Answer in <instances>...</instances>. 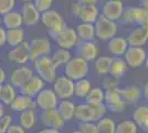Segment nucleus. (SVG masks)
I'll list each match as a JSON object with an SVG mask.
<instances>
[{
  "mask_svg": "<svg viewBox=\"0 0 148 133\" xmlns=\"http://www.w3.org/2000/svg\"><path fill=\"white\" fill-rule=\"evenodd\" d=\"M37 133H60V130L51 129V127H43V129L39 130Z\"/></svg>",
  "mask_w": 148,
  "mask_h": 133,
  "instance_id": "51",
  "label": "nucleus"
},
{
  "mask_svg": "<svg viewBox=\"0 0 148 133\" xmlns=\"http://www.w3.org/2000/svg\"><path fill=\"white\" fill-rule=\"evenodd\" d=\"M25 30L23 28H17V29H9L6 32V40L9 47H16L18 44L25 41Z\"/></svg>",
  "mask_w": 148,
  "mask_h": 133,
  "instance_id": "29",
  "label": "nucleus"
},
{
  "mask_svg": "<svg viewBox=\"0 0 148 133\" xmlns=\"http://www.w3.org/2000/svg\"><path fill=\"white\" fill-rule=\"evenodd\" d=\"M99 14L101 12L99 6H82L80 16L77 19H80L81 22L94 23L99 17Z\"/></svg>",
  "mask_w": 148,
  "mask_h": 133,
  "instance_id": "31",
  "label": "nucleus"
},
{
  "mask_svg": "<svg viewBox=\"0 0 148 133\" xmlns=\"http://www.w3.org/2000/svg\"><path fill=\"white\" fill-rule=\"evenodd\" d=\"M113 61V57L110 54H102L99 56L93 62H94V69L99 76H107L110 73L111 64Z\"/></svg>",
  "mask_w": 148,
  "mask_h": 133,
  "instance_id": "28",
  "label": "nucleus"
},
{
  "mask_svg": "<svg viewBox=\"0 0 148 133\" xmlns=\"http://www.w3.org/2000/svg\"><path fill=\"white\" fill-rule=\"evenodd\" d=\"M95 28V38L99 39L102 41H108L113 37L117 36L118 23L115 21L105 18L99 14V17L94 22Z\"/></svg>",
  "mask_w": 148,
  "mask_h": 133,
  "instance_id": "4",
  "label": "nucleus"
},
{
  "mask_svg": "<svg viewBox=\"0 0 148 133\" xmlns=\"http://www.w3.org/2000/svg\"><path fill=\"white\" fill-rule=\"evenodd\" d=\"M11 125H12V116L10 114H5L0 119V129H1V132L6 133V131Z\"/></svg>",
  "mask_w": 148,
  "mask_h": 133,
  "instance_id": "43",
  "label": "nucleus"
},
{
  "mask_svg": "<svg viewBox=\"0 0 148 133\" xmlns=\"http://www.w3.org/2000/svg\"><path fill=\"white\" fill-rule=\"evenodd\" d=\"M142 95L145 99L148 98V83L147 82L144 84V87H143V89H142Z\"/></svg>",
  "mask_w": 148,
  "mask_h": 133,
  "instance_id": "52",
  "label": "nucleus"
},
{
  "mask_svg": "<svg viewBox=\"0 0 148 133\" xmlns=\"http://www.w3.org/2000/svg\"><path fill=\"white\" fill-rule=\"evenodd\" d=\"M96 125L99 133H115L116 123L110 116H103L96 121Z\"/></svg>",
  "mask_w": 148,
  "mask_h": 133,
  "instance_id": "36",
  "label": "nucleus"
},
{
  "mask_svg": "<svg viewBox=\"0 0 148 133\" xmlns=\"http://www.w3.org/2000/svg\"><path fill=\"white\" fill-rule=\"evenodd\" d=\"M0 133H2V132H1V129H0Z\"/></svg>",
  "mask_w": 148,
  "mask_h": 133,
  "instance_id": "60",
  "label": "nucleus"
},
{
  "mask_svg": "<svg viewBox=\"0 0 148 133\" xmlns=\"http://www.w3.org/2000/svg\"><path fill=\"white\" fill-rule=\"evenodd\" d=\"M79 131L81 133H99L97 125L95 122H85L81 123L79 127Z\"/></svg>",
  "mask_w": 148,
  "mask_h": 133,
  "instance_id": "42",
  "label": "nucleus"
},
{
  "mask_svg": "<svg viewBox=\"0 0 148 133\" xmlns=\"http://www.w3.org/2000/svg\"><path fill=\"white\" fill-rule=\"evenodd\" d=\"M44 85H45V82L37 74H33L22 87L19 88V92L20 94L27 95V96L34 99L38 93L42 89H44Z\"/></svg>",
  "mask_w": 148,
  "mask_h": 133,
  "instance_id": "16",
  "label": "nucleus"
},
{
  "mask_svg": "<svg viewBox=\"0 0 148 133\" xmlns=\"http://www.w3.org/2000/svg\"><path fill=\"white\" fill-rule=\"evenodd\" d=\"M9 107L11 108L12 111H16V112H22V111L29 110V109L37 108L34 100L30 96H27V95L23 94L17 95Z\"/></svg>",
  "mask_w": 148,
  "mask_h": 133,
  "instance_id": "23",
  "label": "nucleus"
},
{
  "mask_svg": "<svg viewBox=\"0 0 148 133\" xmlns=\"http://www.w3.org/2000/svg\"><path fill=\"white\" fill-rule=\"evenodd\" d=\"M20 13L22 17L23 25L27 27H33L40 22L41 12L37 9V7L33 5V2H25L22 3L20 8Z\"/></svg>",
  "mask_w": 148,
  "mask_h": 133,
  "instance_id": "15",
  "label": "nucleus"
},
{
  "mask_svg": "<svg viewBox=\"0 0 148 133\" xmlns=\"http://www.w3.org/2000/svg\"><path fill=\"white\" fill-rule=\"evenodd\" d=\"M1 25L6 30L22 28L23 21H22V17H21L20 11L14 9L12 11L1 16Z\"/></svg>",
  "mask_w": 148,
  "mask_h": 133,
  "instance_id": "21",
  "label": "nucleus"
},
{
  "mask_svg": "<svg viewBox=\"0 0 148 133\" xmlns=\"http://www.w3.org/2000/svg\"><path fill=\"white\" fill-rule=\"evenodd\" d=\"M121 94L126 104H135L142 99V88L135 84H130L121 89Z\"/></svg>",
  "mask_w": 148,
  "mask_h": 133,
  "instance_id": "22",
  "label": "nucleus"
},
{
  "mask_svg": "<svg viewBox=\"0 0 148 133\" xmlns=\"http://www.w3.org/2000/svg\"><path fill=\"white\" fill-rule=\"evenodd\" d=\"M138 127L133 120H123L116 124L115 133H137Z\"/></svg>",
  "mask_w": 148,
  "mask_h": 133,
  "instance_id": "38",
  "label": "nucleus"
},
{
  "mask_svg": "<svg viewBox=\"0 0 148 133\" xmlns=\"http://www.w3.org/2000/svg\"><path fill=\"white\" fill-rule=\"evenodd\" d=\"M40 120L44 127H51L60 130L64 127L65 121L63 120L60 113L56 109H49V110H42L40 113Z\"/></svg>",
  "mask_w": 148,
  "mask_h": 133,
  "instance_id": "13",
  "label": "nucleus"
},
{
  "mask_svg": "<svg viewBox=\"0 0 148 133\" xmlns=\"http://www.w3.org/2000/svg\"><path fill=\"white\" fill-rule=\"evenodd\" d=\"M93 109H94V113H95V118H96V121H99L101 118L103 116H106V113H107V108L105 105V103H101V104H97V105H92Z\"/></svg>",
  "mask_w": 148,
  "mask_h": 133,
  "instance_id": "44",
  "label": "nucleus"
},
{
  "mask_svg": "<svg viewBox=\"0 0 148 133\" xmlns=\"http://www.w3.org/2000/svg\"><path fill=\"white\" fill-rule=\"evenodd\" d=\"M0 25H1V16H0Z\"/></svg>",
  "mask_w": 148,
  "mask_h": 133,
  "instance_id": "59",
  "label": "nucleus"
},
{
  "mask_svg": "<svg viewBox=\"0 0 148 133\" xmlns=\"http://www.w3.org/2000/svg\"><path fill=\"white\" fill-rule=\"evenodd\" d=\"M52 83V90L59 100H70L74 95V81L66 76H58Z\"/></svg>",
  "mask_w": 148,
  "mask_h": 133,
  "instance_id": "5",
  "label": "nucleus"
},
{
  "mask_svg": "<svg viewBox=\"0 0 148 133\" xmlns=\"http://www.w3.org/2000/svg\"><path fill=\"white\" fill-rule=\"evenodd\" d=\"M6 32H7L6 29H5L2 25H0V48L3 47V45H6V43H7Z\"/></svg>",
  "mask_w": 148,
  "mask_h": 133,
  "instance_id": "48",
  "label": "nucleus"
},
{
  "mask_svg": "<svg viewBox=\"0 0 148 133\" xmlns=\"http://www.w3.org/2000/svg\"><path fill=\"white\" fill-rule=\"evenodd\" d=\"M1 90H2V84H0V93H1Z\"/></svg>",
  "mask_w": 148,
  "mask_h": 133,
  "instance_id": "57",
  "label": "nucleus"
},
{
  "mask_svg": "<svg viewBox=\"0 0 148 133\" xmlns=\"http://www.w3.org/2000/svg\"><path fill=\"white\" fill-rule=\"evenodd\" d=\"M139 7H142L144 9H147L148 8V0H140V5Z\"/></svg>",
  "mask_w": 148,
  "mask_h": 133,
  "instance_id": "54",
  "label": "nucleus"
},
{
  "mask_svg": "<svg viewBox=\"0 0 148 133\" xmlns=\"http://www.w3.org/2000/svg\"><path fill=\"white\" fill-rule=\"evenodd\" d=\"M18 0H0V16L10 12L16 9Z\"/></svg>",
  "mask_w": 148,
  "mask_h": 133,
  "instance_id": "39",
  "label": "nucleus"
},
{
  "mask_svg": "<svg viewBox=\"0 0 148 133\" xmlns=\"http://www.w3.org/2000/svg\"><path fill=\"white\" fill-rule=\"evenodd\" d=\"M118 84H119V80L115 79L111 76L110 74L107 76H104L103 80H102V87H103V90L106 91V90H111V89H116L118 88Z\"/></svg>",
  "mask_w": 148,
  "mask_h": 133,
  "instance_id": "40",
  "label": "nucleus"
},
{
  "mask_svg": "<svg viewBox=\"0 0 148 133\" xmlns=\"http://www.w3.org/2000/svg\"><path fill=\"white\" fill-rule=\"evenodd\" d=\"M124 10H125V3L123 0H104L99 12H102L101 16L117 22L122 18Z\"/></svg>",
  "mask_w": 148,
  "mask_h": 133,
  "instance_id": "8",
  "label": "nucleus"
},
{
  "mask_svg": "<svg viewBox=\"0 0 148 133\" xmlns=\"http://www.w3.org/2000/svg\"><path fill=\"white\" fill-rule=\"evenodd\" d=\"M6 133H25V130L22 129L19 124H12L7 130Z\"/></svg>",
  "mask_w": 148,
  "mask_h": 133,
  "instance_id": "47",
  "label": "nucleus"
},
{
  "mask_svg": "<svg viewBox=\"0 0 148 133\" xmlns=\"http://www.w3.org/2000/svg\"><path fill=\"white\" fill-rule=\"evenodd\" d=\"M7 81V72L3 68L0 67V84H3Z\"/></svg>",
  "mask_w": 148,
  "mask_h": 133,
  "instance_id": "50",
  "label": "nucleus"
},
{
  "mask_svg": "<svg viewBox=\"0 0 148 133\" xmlns=\"http://www.w3.org/2000/svg\"><path fill=\"white\" fill-rule=\"evenodd\" d=\"M148 25V9L136 6L135 9V27H145Z\"/></svg>",
  "mask_w": 148,
  "mask_h": 133,
  "instance_id": "37",
  "label": "nucleus"
},
{
  "mask_svg": "<svg viewBox=\"0 0 148 133\" xmlns=\"http://www.w3.org/2000/svg\"><path fill=\"white\" fill-rule=\"evenodd\" d=\"M5 115V104L0 101V119Z\"/></svg>",
  "mask_w": 148,
  "mask_h": 133,
  "instance_id": "53",
  "label": "nucleus"
},
{
  "mask_svg": "<svg viewBox=\"0 0 148 133\" xmlns=\"http://www.w3.org/2000/svg\"><path fill=\"white\" fill-rule=\"evenodd\" d=\"M83 6H97L99 0H75Z\"/></svg>",
  "mask_w": 148,
  "mask_h": 133,
  "instance_id": "49",
  "label": "nucleus"
},
{
  "mask_svg": "<svg viewBox=\"0 0 148 133\" xmlns=\"http://www.w3.org/2000/svg\"><path fill=\"white\" fill-rule=\"evenodd\" d=\"M66 28V23L64 22V23H62V25H60L59 27H56V28H54V29H51V30H48V33H49V38L51 39V40H53V39L56 38V36L60 33V32H62L64 29Z\"/></svg>",
  "mask_w": 148,
  "mask_h": 133,
  "instance_id": "45",
  "label": "nucleus"
},
{
  "mask_svg": "<svg viewBox=\"0 0 148 133\" xmlns=\"http://www.w3.org/2000/svg\"><path fill=\"white\" fill-rule=\"evenodd\" d=\"M33 74H34L33 69L30 68L29 65H27V64L19 65L10 72L9 83L16 89H19L20 87H22Z\"/></svg>",
  "mask_w": 148,
  "mask_h": 133,
  "instance_id": "12",
  "label": "nucleus"
},
{
  "mask_svg": "<svg viewBox=\"0 0 148 133\" xmlns=\"http://www.w3.org/2000/svg\"><path fill=\"white\" fill-rule=\"evenodd\" d=\"M92 88V83L86 78L74 81V95L79 99H85Z\"/></svg>",
  "mask_w": 148,
  "mask_h": 133,
  "instance_id": "33",
  "label": "nucleus"
},
{
  "mask_svg": "<svg viewBox=\"0 0 148 133\" xmlns=\"http://www.w3.org/2000/svg\"><path fill=\"white\" fill-rule=\"evenodd\" d=\"M40 22L48 29V30H51V29H54L56 27H59L60 25L64 23V18L62 16V13L59 11V10H56V9H49L47 11H43L41 12V16H40Z\"/></svg>",
  "mask_w": 148,
  "mask_h": 133,
  "instance_id": "17",
  "label": "nucleus"
},
{
  "mask_svg": "<svg viewBox=\"0 0 148 133\" xmlns=\"http://www.w3.org/2000/svg\"><path fill=\"white\" fill-rule=\"evenodd\" d=\"M58 68L50 56L38 58L33 61V72L45 83H52L58 76Z\"/></svg>",
  "mask_w": 148,
  "mask_h": 133,
  "instance_id": "1",
  "label": "nucleus"
},
{
  "mask_svg": "<svg viewBox=\"0 0 148 133\" xmlns=\"http://www.w3.org/2000/svg\"><path fill=\"white\" fill-rule=\"evenodd\" d=\"M123 59L128 68L137 69L140 68L147 61V52L144 47H130L128 45Z\"/></svg>",
  "mask_w": 148,
  "mask_h": 133,
  "instance_id": "6",
  "label": "nucleus"
},
{
  "mask_svg": "<svg viewBox=\"0 0 148 133\" xmlns=\"http://www.w3.org/2000/svg\"><path fill=\"white\" fill-rule=\"evenodd\" d=\"M64 76L73 81L86 78L90 72V62L85 61L79 56H73L64 67Z\"/></svg>",
  "mask_w": 148,
  "mask_h": 133,
  "instance_id": "2",
  "label": "nucleus"
},
{
  "mask_svg": "<svg viewBox=\"0 0 148 133\" xmlns=\"http://www.w3.org/2000/svg\"><path fill=\"white\" fill-rule=\"evenodd\" d=\"M8 60L12 64L23 65L29 62V41L25 40V42L12 47L7 53Z\"/></svg>",
  "mask_w": 148,
  "mask_h": 133,
  "instance_id": "10",
  "label": "nucleus"
},
{
  "mask_svg": "<svg viewBox=\"0 0 148 133\" xmlns=\"http://www.w3.org/2000/svg\"><path fill=\"white\" fill-rule=\"evenodd\" d=\"M104 103L108 111L114 113H121L124 112L127 104L124 102L121 94V89H111L106 90L104 93Z\"/></svg>",
  "mask_w": 148,
  "mask_h": 133,
  "instance_id": "7",
  "label": "nucleus"
},
{
  "mask_svg": "<svg viewBox=\"0 0 148 133\" xmlns=\"http://www.w3.org/2000/svg\"><path fill=\"white\" fill-rule=\"evenodd\" d=\"M22 3H25V2H33V0H20Z\"/></svg>",
  "mask_w": 148,
  "mask_h": 133,
  "instance_id": "55",
  "label": "nucleus"
},
{
  "mask_svg": "<svg viewBox=\"0 0 148 133\" xmlns=\"http://www.w3.org/2000/svg\"><path fill=\"white\" fill-rule=\"evenodd\" d=\"M127 64L125 62L123 58H113V61L111 64V69H110V76L115 78V79H122L125 76L126 72H127Z\"/></svg>",
  "mask_w": 148,
  "mask_h": 133,
  "instance_id": "32",
  "label": "nucleus"
},
{
  "mask_svg": "<svg viewBox=\"0 0 148 133\" xmlns=\"http://www.w3.org/2000/svg\"><path fill=\"white\" fill-rule=\"evenodd\" d=\"M38 122V114L36 109H29L19 114V125L25 130H31L36 127Z\"/></svg>",
  "mask_w": 148,
  "mask_h": 133,
  "instance_id": "24",
  "label": "nucleus"
},
{
  "mask_svg": "<svg viewBox=\"0 0 148 133\" xmlns=\"http://www.w3.org/2000/svg\"><path fill=\"white\" fill-rule=\"evenodd\" d=\"M128 48L126 37L115 36L107 41V50L113 58H123L124 53Z\"/></svg>",
  "mask_w": 148,
  "mask_h": 133,
  "instance_id": "18",
  "label": "nucleus"
},
{
  "mask_svg": "<svg viewBox=\"0 0 148 133\" xmlns=\"http://www.w3.org/2000/svg\"><path fill=\"white\" fill-rule=\"evenodd\" d=\"M126 40L130 47H145L148 41V29L145 27H134Z\"/></svg>",
  "mask_w": 148,
  "mask_h": 133,
  "instance_id": "19",
  "label": "nucleus"
},
{
  "mask_svg": "<svg viewBox=\"0 0 148 133\" xmlns=\"http://www.w3.org/2000/svg\"><path fill=\"white\" fill-rule=\"evenodd\" d=\"M53 50L52 41L49 37H34L29 41V61H34L38 58L50 56Z\"/></svg>",
  "mask_w": 148,
  "mask_h": 133,
  "instance_id": "3",
  "label": "nucleus"
},
{
  "mask_svg": "<svg viewBox=\"0 0 148 133\" xmlns=\"http://www.w3.org/2000/svg\"><path fill=\"white\" fill-rule=\"evenodd\" d=\"M76 52L87 62H93L99 56V47L94 41H80L76 47Z\"/></svg>",
  "mask_w": 148,
  "mask_h": 133,
  "instance_id": "14",
  "label": "nucleus"
},
{
  "mask_svg": "<svg viewBox=\"0 0 148 133\" xmlns=\"http://www.w3.org/2000/svg\"><path fill=\"white\" fill-rule=\"evenodd\" d=\"M104 93L105 91L99 87H95L90 90L88 94L84 99L85 103L90 105H97L101 103H104Z\"/></svg>",
  "mask_w": 148,
  "mask_h": 133,
  "instance_id": "35",
  "label": "nucleus"
},
{
  "mask_svg": "<svg viewBox=\"0 0 148 133\" xmlns=\"http://www.w3.org/2000/svg\"><path fill=\"white\" fill-rule=\"evenodd\" d=\"M59 99L54 91L51 88H44L42 89L37 96L34 98L36 107L40 108L41 110H49V109H56Z\"/></svg>",
  "mask_w": 148,
  "mask_h": 133,
  "instance_id": "11",
  "label": "nucleus"
},
{
  "mask_svg": "<svg viewBox=\"0 0 148 133\" xmlns=\"http://www.w3.org/2000/svg\"><path fill=\"white\" fill-rule=\"evenodd\" d=\"M17 95H18L17 89L12 87L10 83L6 82L2 84V90H1V93H0V101L2 102L5 105H10Z\"/></svg>",
  "mask_w": 148,
  "mask_h": 133,
  "instance_id": "34",
  "label": "nucleus"
},
{
  "mask_svg": "<svg viewBox=\"0 0 148 133\" xmlns=\"http://www.w3.org/2000/svg\"><path fill=\"white\" fill-rule=\"evenodd\" d=\"M58 112L60 113L63 120L65 122L74 119V112H75V103L71 100H60L56 107Z\"/></svg>",
  "mask_w": 148,
  "mask_h": 133,
  "instance_id": "30",
  "label": "nucleus"
},
{
  "mask_svg": "<svg viewBox=\"0 0 148 133\" xmlns=\"http://www.w3.org/2000/svg\"><path fill=\"white\" fill-rule=\"evenodd\" d=\"M68 133H81L79 130H75V131H71V132H68Z\"/></svg>",
  "mask_w": 148,
  "mask_h": 133,
  "instance_id": "56",
  "label": "nucleus"
},
{
  "mask_svg": "<svg viewBox=\"0 0 148 133\" xmlns=\"http://www.w3.org/2000/svg\"><path fill=\"white\" fill-rule=\"evenodd\" d=\"M75 31L80 41H93L95 39V28L94 23L80 22L76 25Z\"/></svg>",
  "mask_w": 148,
  "mask_h": 133,
  "instance_id": "26",
  "label": "nucleus"
},
{
  "mask_svg": "<svg viewBox=\"0 0 148 133\" xmlns=\"http://www.w3.org/2000/svg\"><path fill=\"white\" fill-rule=\"evenodd\" d=\"M54 1L56 0H33V5L37 7V9L40 12H43L49 9H52Z\"/></svg>",
  "mask_w": 148,
  "mask_h": 133,
  "instance_id": "41",
  "label": "nucleus"
},
{
  "mask_svg": "<svg viewBox=\"0 0 148 133\" xmlns=\"http://www.w3.org/2000/svg\"><path fill=\"white\" fill-rule=\"evenodd\" d=\"M132 120L134 121L137 127L142 129L143 131L148 130V107L147 105H139L134 110Z\"/></svg>",
  "mask_w": 148,
  "mask_h": 133,
  "instance_id": "25",
  "label": "nucleus"
},
{
  "mask_svg": "<svg viewBox=\"0 0 148 133\" xmlns=\"http://www.w3.org/2000/svg\"><path fill=\"white\" fill-rule=\"evenodd\" d=\"M53 40H54L58 48L66 49V50H72L74 48H76L79 42H80L76 31H75V28L68 27V25Z\"/></svg>",
  "mask_w": 148,
  "mask_h": 133,
  "instance_id": "9",
  "label": "nucleus"
},
{
  "mask_svg": "<svg viewBox=\"0 0 148 133\" xmlns=\"http://www.w3.org/2000/svg\"><path fill=\"white\" fill-rule=\"evenodd\" d=\"M50 57L52 59V61L54 62L56 68H61L64 67L65 64L70 61V59L73 57V53L71 50H66V49H62V48H56L54 50H52Z\"/></svg>",
  "mask_w": 148,
  "mask_h": 133,
  "instance_id": "27",
  "label": "nucleus"
},
{
  "mask_svg": "<svg viewBox=\"0 0 148 133\" xmlns=\"http://www.w3.org/2000/svg\"><path fill=\"white\" fill-rule=\"evenodd\" d=\"M1 58H2V53H1V51H0V61H1Z\"/></svg>",
  "mask_w": 148,
  "mask_h": 133,
  "instance_id": "58",
  "label": "nucleus"
},
{
  "mask_svg": "<svg viewBox=\"0 0 148 133\" xmlns=\"http://www.w3.org/2000/svg\"><path fill=\"white\" fill-rule=\"evenodd\" d=\"M74 118L81 123L85 122H96L94 109L92 105L87 103H80L75 105V112H74Z\"/></svg>",
  "mask_w": 148,
  "mask_h": 133,
  "instance_id": "20",
  "label": "nucleus"
},
{
  "mask_svg": "<svg viewBox=\"0 0 148 133\" xmlns=\"http://www.w3.org/2000/svg\"><path fill=\"white\" fill-rule=\"evenodd\" d=\"M82 6H83V5L79 3L77 1H73V2L71 3V8H70V10H71V13L73 14V17L79 18L80 12H81V9H82Z\"/></svg>",
  "mask_w": 148,
  "mask_h": 133,
  "instance_id": "46",
  "label": "nucleus"
}]
</instances>
